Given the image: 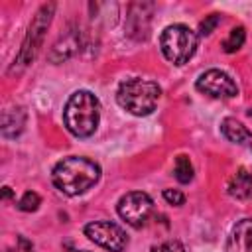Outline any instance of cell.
<instances>
[{"label":"cell","instance_id":"obj_1","mask_svg":"<svg viewBox=\"0 0 252 252\" xmlns=\"http://www.w3.org/2000/svg\"><path fill=\"white\" fill-rule=\"evenodd\" d=\"M51 179L61 193L75 197L91 189L100 179V165L89 158L71 156L55 163L51 171Z\"/></svg>","mask_w":252,"mask_h":252},{"label":"cell","instance_id":"obj_2","mask_svg":"<svg viewBox=\"0 0 252 252\" xmlns=\"http://www.w3.org/2000/svg\"><path fill=\"white\" fill-rule=\"evenodd\" d=\"M63 120L67 130L77 138H89L100 122V102L91 91H75L65 102Z\"/></svg>","mask_w":252,"mask_h":252},{"label":"cell","instance_id":"obj_3","mask_svg":"<svg viewBox=\"0 0 252 252\" xmlns=\"http://www.w3.org/2000/svg\"><path fill=\"white\" fill-rule=\"evenodd\" d=\"M159 96H161L159 85L154 81H148V79H140V77H132V79L122 81L118 91H116L118 104L134 116L152 114Z\"/></svg>","mask_w":252,"mask_h":252},{"label":"cell","instance_id":"obj_4","mask_svg":"<svg viewBox=\"0 0 252 252\" xmlns=\"http://www.w3.org/2000/svg\"><path fill=\"white\" fill-rule=\"evenodd\" d=\"M199 37L185 24H171L159 35V47L163 57L173 65H185L197 51Z\"/></svg>","mask_w":252,"mask_h":252},{"label":"cell","instance_id":"obj_5","mask_svg":"<svg viewBox=\"0 0 252 252\" xmlns=\"http://www.w3.org/2000/svg\"><path fill=\"white\" fill-rule=\"evenodd\" d=\"M53 12H55V4H43L37 10V14L32 20V24L28 28V33H26V37L22 41V47H20L16 59H14V65L10 67V73L22 71L24 67H28L35 59V55H37V51H39V47L43 43V35L47 32L49 24H51Z\"/></svg>","mask_w":252,"mask_h":252},{"label":"cell","instance_id":"obj_6","mask_svg":"<svg viewBox=\"0 0 252 252\" xmlns=\"http://www.w3.org/2000/svg\"><path fill=\"white\" fill-rule=\"evenodd\" d=\"M116 211L122 220H126L134 228H140L150 219V215L154 211V201L144 191H130L118 199Z\"/></svg>","mask_w":252,"mask_h":252},{"label":"cell","instance_id":"obj_7","mask_svg":"<svg viewBox=\"0 0 252 252\" xmlns=\"http://www.w3.org/2000/svg\"><path fill=\"white\" fill-rule=\"evenodd\" d=\"M85 234L98 246L110 250V252H122L126 246H128V236L126 232L110 222V220H94V222H89L85 226Z\"/></svg>","mask_w":252,"mask_h":252},{"label":"cell","instance_id":"obj_8","mask_svg":"<svg viewBox=\"0 0 252 252\" xmlns=\"http://www.w3.org/2000/svg\"><path fill=\"white\" fill-rule=\"evenodd\" d=\"M195 87L197 91L209 96H215V98H232L238 94V87L234 79L220 69H209L201 73L199 79L195 81Z\"/></svg>","mask_w":252,"mask_h":252},{"label":"cell","instance_id":"obj_9","mask_svg":"<svg viewBox=\"0 0 252 252\" xmlns=\"http://www.w3.org/2000/svg\"><path fill=\"white\" fill-rule=\"evenodd\" d=\"M154 4L152 2H136L128 10V35L136 39H146L150 30Z\"/></svg>","mask_w":252,"mask_h":252},{"label":"cell","instance_id":"obj_10","mask_svg":"<svg viewBox=\"0 0 252 252\" xmlns=\"http://www.w3.org/2000/svg\"><path fill=\"white\" fill-rule=\"evenodd\" d=\"M224 252H252V219H242L234 224Z\"/></svg>","mask_w":252,"mask_h":252},{"label":"cell","instance_id":"obj_11","mask_svg":"<svg viewBox=\"0 0 252 252\" xmlns=\"http://www.w3.org/2000/svg\"><path fill=\"white\" fill-rule=\"evenodd\" d=\"M226 193L232 199H248L252 195V173L246 167H238L236 173L226 183Z\"/></svg>","mask_w":252,"mask_h":252},{"label":"cell","instance_id":"obj_12","mask_svg":"<svg viewBox=\"0 0 252 252\" xmlns=\"http://www.w3.org/2000/svg\"><path fill=\"white\" fill-rule=\"evenodd\" d=\"M220 132L232 144H250L252 146V132L236 118H230V116L224 118L220 122Z\"/></svg>","mask_w":252,"mask_h":252},{"label":"cell","instance_id":"obj_13","mask_svg":"<svg viewBox=\"0 0 252 252\" xmlns=\"http://www.w3.org/2000/svg\"><path fill=\"white\" fill-rule=\"evenodd\" d=\"M26 124V112L24 108L16 106V108H8L2 114V136L4 138H16L22 134Z\"/></svg>","mask_w":252,"mask_h":252},{"label":"cell","instance_id":"obj_14","mask_svg":"<svg viewBox=\"0 0 252 252\" xmlns=\"http://www.w3.org/2000/svg\"><path fill=\"white\" fill-rule=\"evenodd\" d=\"M77 51H79V35H77V32H69L53 45V49L49 53V59L53 63H61V61L69 59L73 53H77Z\"/></svg>","mask_w":252,"mask_h":252},{"label":"cell","instance_id":"obj_15","mask_svg":"<svg viewBox=\"0 0 252 252\" xmlns=\"http://www.w3.org/2000/svg\"><path fill=\"white\" fill-rule=\"evenodd\" d=\"M173 173H175V179H177L179 183H189V181L193 179V163H191L189 156L179 154V156L175 158Z\"/></svg>","mask_w":252,"mask_h":252},{"label":"cell","instance_id":"obj_16","mask_svg":"<svg viewBox=\"0 0 252 252\" xmlns=\"http://www.w3.org/2000/svg\"><path fill=\"white\" fill-rule=\"evenodd\" d=\"M244 39H246L244 28H242V26H236V28L230 30L228 37L222 41V49H224L226 53H234V51H238V49L244 45Z\"/></svg>","mask_w":252,"mask_h":252},{"label":"cell","instance_id":"obj_17","mask_svg":"<svg viewBox=\"0 0 252 252\" xmlns=\"http://www.w3.org/2000/svg\"><path fill=\"white\" fill-rule=\"evenodd\" d=\"M41 205V197L35 193V191H26L22 195V199L18 201V209L20 211H26V213H33L37 211Z\"/></svg>","mask_w":252,"mask_h":252},{"label":"cell","instance_id":"obj_18","mask_svg":"<svg viewBox=\"0 0 252 252\" xmlns=\"http://www.w3.org/2000/svg\"><path fill=\"white\" fill-rule=\"evenodd\" d=\"M219 24H220V14H211V16H207V18L201 22L199 33H201V35H209V33H213V30H215Z\"/></svg>","mask_w":252,"mask_h":252},{"label":"cell","instance_id":"obj_19","mask_svg":"<svg viewBox=\"0 0 252 252\" xmlns=\"http://www.w3.org/2000/svg\"><path fill=\"white\" fill-rule=\"evenodd\" d=\"M152 252H185V248H183V244L177 242V240H165V242L154 246Z\"/></svg>","mask_w":252,"mask_h":252},{"label":"cell","instance_id":"obj_20","mask_svg":"<svg viewBox=\"0 0 252 252\" xmlns=\"http://www.w3.org/2000/svg\"><path fill=\"white\" fill-rule=\"evenodd\" d=\"M163 199L169 203V205H183L185 203V195L179 191V189H163Z\"/></svg>","mask_w":252,"mask_h":252},{"label":"cell","instance_id":"obj_21","mask_svg":"<svg viewBox=\"0 0 252 252\" xmlns=\"http://www.w3.org/2000/svg\"><path fill=\"white\" fill-rule=\"evenodd\" d=\"M2 197H4V199H10V197H12V189H10L8 185L2 187Z\"/></svg>","mask_w":252,"mask_h":252},{"label":"cell","instance_id":"obj_22","mask_svg":"<svg viewBox=\"0 0 252 252\" xmlns=\"http://www.w3.org/2000/svg\"><path fill=\"white\" fill-rule=\"evenodd\" d=\"M69 252H85V250H75V248H69Z\"/></svg>","mask_w":252,"mask_h":252}]
</instances>
